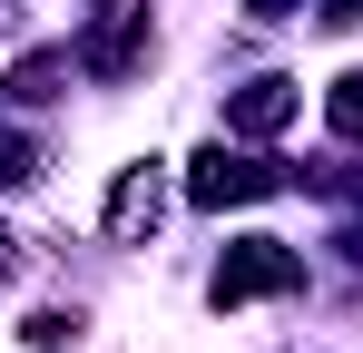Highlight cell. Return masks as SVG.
<instances>
[{
  "label": "cell",
  "instance_id": "30bf717a",
  "mask_svg": "<svg viewBox=\"0 0 363 353\" xmlns=\"http://www.w3.org/2000/svg\"><path fill=\"white\" fill-rule=\"evenodd\" d=\"M245 10H255V20H295V0H245Z\"/></svg>",
  "mask_w": 363,
  "mask_h": 353
},
{
  "label": "cell",
  "instance_id": "6da1fadb",
  "mask_svg": "<svg viewBox=\"0 0 363 353\" xmlns=\"http://www.w3.org/2000/svg\"><path fill=\"white\" fill-rule=\"evenodd\" d=\"M275 186H295L285 157H255V147H196V167H186V196L196 206H245V196H275Z\"/></svg>",
  "mask_w": 363,
  "mask_h": 353
},
{
  "label": "cell",
  "instance_id": "52a82bcc",
  "mask_svg": "<svg viewBox=\"0 0 363 353\" xmlns=\"http://www.w3.org/2000/svg\"><path fill=\"white\" fill-rule=\"evenodd\" d=\"M324 118H334V138H363V69H344V79H334Z\"/></svg>",
  "mask_w": 363,
  "mask_h": 353
},
{
  "label": "cell",
  "instance_id": "8992f818",
  "mask_svg": "<svg viewBox=\"0 0 363 353\" xmlns=\"http://www.w3.org/2000/svg\"><path fill=\"white\" fill-rule=\"evenodd\" d=\"M60 79H69V50H30L20 69H10V99H20V108H50Z\"/></svg>",
  "mask_w": 363,
  "mask_h": 353
},
{
  "label": "cell",
  "instance_id": "277c9868",
  "mask_svg": "<svg viewBox=\"0 0 363 353\" xmlns=\"http://www.w3.org/2000/svg\"><path fill=\"white\" fill-rule=\"evenodd\" d=\"M79 59H89L99 79H128V69L147 59V10H128V0H118V10L89 30V50H79Z\"/></svg>",
  "mask_w": 363,
  "mask_h": 353
},
{
  "label": "cell",
  "instance_id": "5b68a950",
  "mask_svg": "<svg viewBox=\"0 0 363 353\" xmlns=\"http://www.w3.org/2000/svg\"><path fill=\"white\" fill-rule=\"evenodd\" d=\"M295 108H304V99H295V79H245L236 99H226V128H236V138H275Z\"/></svg>",
  "mask_w": 363,
  "mask_h": 353
},
{
  "label": "cell",
  "instance_id": "3957f363",
  "mask_svg": "<svg viewBox=\"0 0 363 353\" xmlns=\"http://www.w3.org/2000/svg\"><path fill=\"white\" fill-rule=\"evenodd\" d=\"M157 216H167V176H157V157L118 167V186H108V245H147Z\"/></svg>",
  "mask_w": 363,
  "mask_h": 353
},
{
  "label": "cell",
  "instance_id": "8fae6325",
  "mask_svg": "<svg viewBox=\"0 0 363 353\" xmlns=\"http://www.w3.org/2000/svg\"><path fill=\"white\" fill-rule=\"evenodd\" d=\"M0 285H10V235H0Z\"/></svg>",
  "mask_w": 363,
  "mask_h": 353
},
{
  "label": "cell",
  "instance_id": "9c48e42d",
  "mask_svg": "<svg viewBox=\"0 0 363 353\" xmlns=\"http://www.w3.org/2000/svg\"><path fill=\"white\" fill-rule=\"evenodd\" d=\"M324 20H334V30H354V20H363V0H324Z\"/></svg>",
  "mask_w": 363,
  "mask_h": 353
},
{
  "label": "cell",
  "instance_id": "ba28073f",
  "mask_svg": "<svg viewBox=\"0 0 363 353\" xmlns=\"http://www.w3.org/2000/svg\"><path fill=\"white\" fill-rule=\"evenodd\" d=\"M30 176H40V147H30V138H10V128H0V186H30Z\"/></svg>",
  "mask_w": 363,
  "mask_h": 353
},
{
  "label": "cell",
  "instance_id": "7a4b0ae2",
  "mask_svg": "<svg viewBox=\"0 0 363 353\" xmlns=\"http://www.w3.org/2000/svg\"><path fill=\"white\" fill-rule=\"evenodd\" d=\"M255 294H304V255L285 235H245L216 265V304H255Z\"/></svg>",
  "mask_w": 363,
  "mask_h": 353
}]
</instances>
